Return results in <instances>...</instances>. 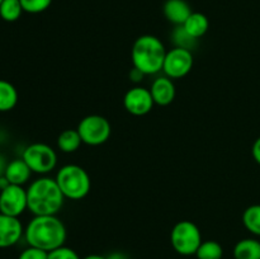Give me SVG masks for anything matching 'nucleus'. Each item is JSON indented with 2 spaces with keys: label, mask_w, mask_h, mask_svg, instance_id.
Instances as JSON below:
<instances>
[{
  "label": "nucleus",
  "mask_w": 260,
  "mask_h": 259,
  "mask_svg": "<svg viewBox=\"0 0 260 259\" xmlns=\"http://www.w3.org/2000/svg\"><path fill=\"white\" fill-rule=\"evenodd\" d=\"M168 51L161 41L152 35H144L135 41L132 46V63L134 68L144 75H154L162 70Z\"/></svg>",
  "instance_id": "nucleus-3"
},
{
  "label": "nucleus",
  "mask_w": 260,
  "mask_h": 259,
  "mask_svg": "<svg viewBox=\"0 0 260 259\" xmlns=\"http://www.w3.org/2000/svg\"><path fill=\"white\" fill-rule=\"evenodd\" d=\"M0 193H2V189H0Z\"/></svg>",
  "instance_id": "nucleus-32"
},
{
  "label": "nucleus",
  "mask_w": 260,
  "mask_h": 259,
  "mask_svg": "<svg viewBox=\"0 0 260 259\" xmlns=\"http://www.w3.org/2000/svg\"><path fill=\"white\" fill-rule=\"evenodd\" d=\"M173 42L175 43V47H182L187 48V50H193V47L196 46L197 42V38L192 37L187 30L184 29L183 25H177L175 29L172 33Z\"/></svg>",
  "instance_id": "nucleus-22"
},
{
  "label": "nucleus",
  "mask_w": 260,
  "mask_h": 259,
  "mask_svg": "<svg viewBox=\"0 0 260 259\" xmlns=\"http://www.w3.org/2000/svg\"><path fill=\"white\" fill-rule=\"evenodd\" d=\"M251 154H253L254 160L260 165V136L254 141L253 147H251Z\"/></svg>",
  "instance_id": "nucleus-26"
},
{
  "label": "nucleus",
  "mask_w": 260,
  "mask_h": 259,
  "mask_svg": "<svg viewBox=\"0 0 260 259\" xmlns=\"http://www.w3.org/2000/svg\"><path fill=\"white\" fill-rule=\"evenodd\" d=\"M83 144L78 130H65L57 137V146L62 152H75Z\"/></svg>",
  "instance_id": "nucleus-18"
},
{
  "label": "nucleus",
  "mask_w": 260,
  "mask_h": 259,
  "mask_svg": "<svg viewBox=\"0 0 260 259\" xmlns=\"http://www.w3.org/2000/svg\"><path fill=\"white\" fill-rule=\"evenodd\" d=\"M76 130L84 144L90 145V146H98L107 142L112 132L108 119L99 114H90V116L84 117L79 122Z\"/></svg>",
  "instance_id": "nucleus-7"
},
{
  "label": "nucleus",
  "mask_w": 260,
  "mask_h": 259,
  "mask_svg": "<svg viewBox=\"0 0 260 259\" xmlns=\"http://www.w3.org/2000/svg\"><path fill=\"white\" fill-rule=\"evenodd\" d=\"M24 238L29 246L50 253L65 244L66 228L56 215L35 216L25 226Z\"/></svg>",
  "instance_id": "nucleus-1"
},
{
  "label": "nucleus",
  "mask_w": 260,
  "mask_h": 259,
  "mask_svg": "<svg viewBox=\"0 0 260 259\" xmlns=\"http://www.w3.org/2000/svg\"><path fill=\"white\" fill-rule=\"evenodd\" d=\"M24 234L22 222L14 216H8L0 212V249L15 245Z\"/></svg>",
  "instance_id": "nucleus-11"
},
{
  "label": "nucleus",
  "mask_w": 260,
  "mask_h": 259,
  "mask_svg": "<svg viewBox=\"0 0 260 259\" xmlns=\"http://www.w3.org/2000/svg\"><path fill=\"white\" fill-rule=\"evenodd\" d=\"M7 167H8L7 159H5V156H3V155L0 154V177H4Z\"/></svg>",
  "instance_id": "nucleus-29"
},
{
  "label": "nucleus",
  "mask_w": 260,
  "mask_h": 259,
  "mask_svg": "<svg viewBox=\"0 0 260 259\" xmlns=\"http://www.w3.org/2000/svg\"><path fill=\"white\" fill-rule=\"evenodd\" d=\"M193 68L192 51L182 47H174L165 56L162 71L170 79H182L189 74Z\"/></svg>",
  "instance_id": "nucleus-8"
},
{
  "label": "nucleus",
  "mask_w": 260,
  "mask_h": 259,
  "mask_svg": "<svg viewBox=\"0 0 260 259\" xmlns=\"http://www.w3.org/2000/svg\"><path fill=\"white\" fill-rule=\"evenodd\" d=\"M150 93H151L155 104L161 107L169 106L175 98V85L170 78L160 76L152 81Z\"/></svg>",
  "instance_id": "nucleus-12"
},
{
  "label": "nucleus",
  "mask_w": 260,
  "mask_h": 259,
  "mask_svg": "<svg viewBox=\"0 0 260 259\" xmlns=\"http://www.w3.org/2000/svg\"><path fill=\"white\" fill-rule=\"evenodd\" d=\"M28 210L35 216L57 215L62 208L65 196L56 179L48 177L33 180L27 188Z\"/></svg>",
  "instance_id": "nucleus-2"
},
{
  "label": "nucleus",
  "mask_w": 260,
  "mask_h": 259,
  "mask_svg": "<svg viewBox=\"0 0 260 259\" xmlns=\"http://www.w3.org/2000/svg\"><path fill=\"white\" fill-rule=\"evenodd\" d=\"M170 243L173 249L180 255H193L202 244V235L194 222L183 220L175 223L173 228Z\"/></svg>",
  "instance_id": "nucleus-5"
},
{
  "label": "nucleus",
  "mask_w": 260,
  "mask_h": 259,
  "mask_svg": "<svg viewBox=\"0 0 260 259\" xmlns=\"http://www.w3.org/2000/svg\"><path fill=\"white\" fill-rule=\"evenodd\" d=\"M52 3V0H20L23 10L30 14H37V13L45 12L48 9Z\"/></svg>",
  "instance_id": "nucleus-23"
},
{
  "label": "nucleus",
  "mask_w": 260,
  "mask_h": 259,
  "mask_svg": "<svg viewBox=\"0 0 260 259\" xmlns=\"http://www.w3.org/2000/svg\"><path fill=\"white\" fill-rule=\"evenodd\" d=\"M23 10L20 0H3L0 4V18L5 22H15L20 18Z\"/></svg>",
  "instance_id": "nucleus-20"
},
{
  "label": "nucleus",
  "mask_w": 260,
  "mask_h": 259,
  "mask_svg": "<svg viewBox=\"0 0 260 259\" xmlns=\"http://www.w3.org/2000/svg\"><path fill=\"white\" fill-rule=\"evenodd\" d=\"M18 91L12 83L0 79V112H9L17 106Z\"/></svg>",
  "instance_id": "nucleus-17"
},
{
  "label": "nucleus",
  "mask_w": 260,
  "mask_h": 259,
  "mask_svg": "<svg viewBox=\"0 0 260 259\" xmlns=\"http://www.w3.org/2000/svg\"><path fill=\"white\" fill-rule=\"evenodd\" d=\"M183 27L192 37L198 40V38L206 35L208 27H210V22H208V18L205 14H202V13H192L189 18L185 20Z\"/></svg>",
  "instance_id": "nucleus-16"
},
{
  "label": "nucleus",
  "mask_w": 260,
  "mask_h": 259,
  "mask_svg": "<svg viewBox=\"0 0 260 259\" xmlns=\"http://www.w3.org/2000/svg\"><path fill=\"white\" fill-rule=\"evenodd\" d=\"M129 78H131L132 81H136L137 83V81L142 80V78H144V74H142L140 70H137L136 68H134L131 70V73H129Z\"/></svg>",
  "instance_id": "nucleus-27"
},
{
  "label": "nucleus",
  "mask_w": 260,
  "mask_h": 259,
  "mask_svg": "<svg viewBox=\"0 0 260 259\" xmlns=\"http://www.w3.org/2000/svg\"><path fill=\"white\" fill-rule=\"evenodd\" d=\"M243 223L249 233L260 236V205H251L244 211Z\"/></svg>",
  "instance_id": "nucleus-19"
},
{
  "label": "nucleus",
  "mask_w": 260,
  "mask_h": 259,
  "mask_svg": "<svg viewBox=\"0 0 260 259\" xmlns=\"http://www.w3.org/2000/svg\"><path fill=\"white\" fill-rule=\"evenodd\" d=\"M32 170L28 167L27 163L20 157V159H14L8 163L7 170H5L4 177L7 178L10 184L23 185L29 180Z\"/></svg>",
  "instance_id": "nucleus-14"
},
{
  "label": "nucleus",
  "mask_w": 260,
  "mask_h": 259,
  "mask_svg": "<svg viewBox=\"0 0 260 259\" xmlns=\"http://www.w3.org/2000/svg\"><path fill=\"white\" fill-rule=\"evenodd\" d=\"M27 208V189H24L23 185L9 184L2 190L0 193V212L18 217Z\"/></svg>",
  "instance_id": "nucleus-9"
},
{
  "label": "nucleus",
  "mask_w": 260,
  "mask_h": 259,
  "mask_svg": "<svg viewBox=\"0 0 260 259\" xmlns=\"http://www.w3.org/2000/svg\"><path fill=\"white\" fill-rule=\"evenodd\" d=\"M22 159L27 163L32 173L37 174H47L55 169L57 164V155L55 150L42 142L30 144L29 146L25 147L22 154Z\"/></svg>",
  "instance_id": "nucleus-6"
},
{
  "label": "nucleus",
  "mask_w": 260,
  "mask_h": 259,
  "mask_svg": "<svg viewBox=\"0 0 260 259\" xmlns=\"http://www.w3.org/2000/svg\"><path fill=\"white\" fill-rule=\"evenodd\" d=\"M194 255L197 259H222L223 249L221 244L215 240L202 241Z\"/></svg>",
  "instance_id": "nucleus-21"
},
{
  "label": "nucleus",
  "mask_w": 260,
  "mask_h": 259,
  "mask_svg": "<svg viewBox=\"0 0 260 259\" xmlns=\"http://www.w3.org/2000/svg\"><path fill=\"white\" fill-rule=\"evenodd\" d=\"M162 10H164L165 18L175 25L184 24L185 20L193 13L185 0H167Z\"/></svg>",
  "instance_id": "nucleus-13"
},
{
  "label": "nucleus",
  "mask_w": 260,
  "mask_h": 259,
  "mask_svg": "<svg viewBox=\"0 0 260 259\" xmlns=\"http://www.w3.org/2000/svg\"><path fill=\"white\" fill-rule=\"evenodd\" d=\"M106 259H129V258L128 255H126V254L122 253V251H113V253H111L109 255H107Z\"/></svg>",
  "instance_id": "nucleus-28"
},
{
  "label": "nucleus",
  "mask_w": 260,
  "mask_h": 259,
  "mask_svg": "<svg viewBox=\"0 0 260 259\" xmlns=\"http://www.w3.org/2000/svg\"><path fill=\"white\" fill-rule=\"evenodd\" d=\"M83 259H106V256L99 255V254H90V255L84 256Z\"/></svg>",
  "instance_id": "nucleus-30"
},
{
  "label": "nucleus",
  "mask_w": 260,
  "mask_h": 259,
  "mask_svg": "<svg viewBox=\"0 0 260 259\" xmlns=\"http://www.w3.org/2000/svg\"><path fill=\"white\" fill-rule=\"evenodd\" d=\"M48 259H80L74 249L62 245L48 253Z\"/></svg>",
  "instance_id": "nucleus-24"
},
{
  "label": "nucleus",
  "mask_w": 260,
  "mask_h": 259,
  "mask_svg": "<svg viewBox=\"0 0 260 259\" xmlns=\"http://www.w3.org/2000/svg\"><path fill=\"white\" fill-rule=\"evenodd\" d=\"M154 104L150 89L144 88V86H135L124 94V108L134 116H145V114L150 113Z\"/></svg>",
  "instance_id": "nucleus-10"
},
{
  "label": "nucleus",
  "mask_w": 260,
  "mask_h": 259,
  "mask_svg": "<svg viewBox=\"0 0 260 259\" xmlns=\"http://www.w3.org/2000/svg\"><path fill=\"white\" fill-rule=\"evenodd\" d=\"M235 259H260V241L248 238L238 241L234 248Z\"/></svg>",
  "instance_id": "nucleus-15"
},
{
  "label": "nucleus",
  "mask_w": 260,
  "mask_h": 259,
  "mask_svg": "<svg viewBox=\"0 0 260 259\" xmlns=\"http://www.w3.org/2000/svg\"><path fill=\"white\" fill-rule=\"evenodd\" d=\"M55 179L65 198L69 200H83L90 192V177L86 170L79 165H63L57 172Z\"/></svg>",
  "instance_id": "nucleus-4"
},
{
  "label": "nucleus",
  "mask_w": 260,
  "mask_h": 259,
  "mask_svg": "<svg viewBox=\"0 0 260 259\" xmlns=\"http://www.w3.org/2000/svg\"><path fill=\"white\" fill-rule=\"evenodd\" d=\"M2 2H3V0H0V4H2Z\"/></svg>",
  "instance_id": "nucleus-31"
},
{
  "label": "nucleus",
  "mask_w": 260,
  "mask_h": 259,
  "mask_svg": "<svg viewBox=\"0 0 260 259\" xmlns=\"http://www.w3.org/2000/svg\"><path fill=\"white\" fill-rule=\"evenodd\" d=\"M18 259H48V253L35 246H28L19 254Z\"/></svg>",
  "instance_id": "nucleus-25"
}]
</instances>
